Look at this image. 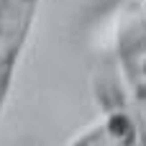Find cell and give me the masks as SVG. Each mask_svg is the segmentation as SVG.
Returning a JSON list of instances; mask_svg holds the SVG:
<instances>
[{
	"label": "cell",
	"instance_id": "7a4b0ae2",
	"mask_svg": "<svg viewBox=\"0 0 146 146\" xmlns=\"http://www.w3.org/2000/svg\"><path fill=\"white\" fill-rule=\"evenodd\" d=\"M38 0H0V110L8 100L18 56L28 41Z\"/></svg>",
	"mask_w": 146,
	"mask_h": 146
},
{
	"label": "cell",
	"instance_id": "6da1fadb",
	"mask_svg": "<svg viewBox=\"0 0 146 146\" xmlns=\"http://www.w3.org/2000/svg\"><path fill=\"white\" fill-rule=\"evenodd\" d=\"M115 54L128 87L141 144H146V10H128L118 21Z\"/></svg>",
	"mask_w": 146,
	"mask_h": 146
},
{
	"label": "cell",
	"instance_id": "3957f363",
	"mask_svg": "<svg viewBox=\"0 0 146 146\" xmlns=\"http://www.w3.org/2000/svg\"><path fill=\"white\" fill-rule=\"evenodd\" d=\"M136 141H141L136 115L133 110H126L123 105L105 110V118L100 123H95L92 128L72 139L74 146H131Z\"/></svg>",
	"mask_w": 146,
	"mask_h": 146
}]
</instances>
